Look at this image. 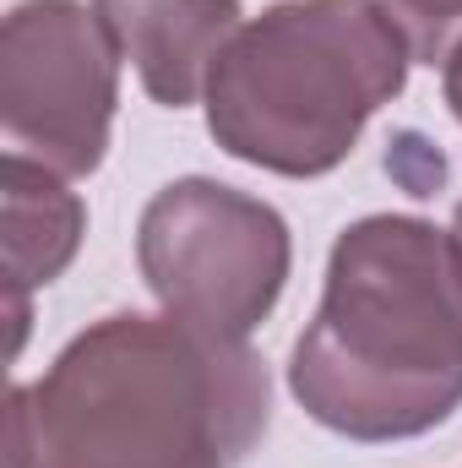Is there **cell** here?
<instances>
[{
	"label": "cell",
	"instance_id": "52a82bcc",
	"mask_svg": "<svg viewBox=\"0 0 462 468\" xmlns=\"http://www.w3.org/2000/svg\"><path fill=\"white\" fill-rule=\"evenodd\" d=\"M0 213H5V300H11V354L27 338V294L49 289L82 250L88 207L66 175L5 153L0 158Z\"/></svg>",
	"mask_w": 462,
	"mask_h": 468
},
{
	"label": "cell",
	"instance_id": "3957f363",
	"mask_svg": "<svg viewBox=\"0 0 462 468\" xmlns=\"http://www.w3.org/2000/svg\"><path fill=\"white\" fill-rule=\"evenodd\" d=\"M408 66L414 44L386 0H278L218 55L207 131L250 169L321 180L408 88Z\"/></svg>",
	"mask_w": 462,
	"mask_h": 468
},
{
	"label": "cell",
	"instance_id": "277c9868",
	"mask_svg": "<svg viewBox=\"0 0 462 468\" xmlns=\"http://www.w3.org/2000/svg\"><path fill=\"white\" fill-rule=\"evenodd\" d=\"M136 267L163 316L245 344L283 300L294 234L272 202L185 175L142 207Z\"/></svg>",
	"mask_w": 462,
	"mask_h": 468
},
{
	"label": "cell",
	"instance_id": "5b68a950",
	"mask_svg": "<svg viewBox=\"0 0 462 468\" xmlns=\"http://www.w3.org/2000/svg\"><path fill=\"white\" fill-rule=\"evenodd\" d=\"M120 104V49L82 0H16L0 22L5 147L82 180L104 164Z\"/></svg>",
	"mask_w": 462,
	"mask_h": 468
},
{
	"label": "cell",
	"instance_id": "9c48e42d",
	"mask_svg": "<svg viewBox=\"0 0 462 468\" xmlns=\"http://www.w3.org/2000/svg\"><path fill=\"white\" fill-rule=\"evenodd\" d=\"M441 93H446V110H452L457 125H462V44L441 60Z\"/></svg>",
	"mask_w": 462,
	"mask_h": 468
},
{
	"label": "cell",
	"instance_id": "6da1fadb",
	"mask_svg": "<svg viewBox=\"0 0 462 468\" xmlns=\"http://www.w3.org/2000/svg\"><path fill=\"white\" fill-rule=\"evenodd\" d=\"M267 420L272 381L250 344L115 311L11 387L5 468H239Z\"/></svg>",
	"mask_w": 462,
	"mask_h": 468
},
{
	"label": "cell",
	"instance_id": "7a4b0ae2",
	"mask_svg": "<svg viewBox=\"0 0 462 468\" xmlns=\"http://www.w3.org/2000/svg\"><path fill=\"white\" fill-rule=\"evenodd\" d=\"M294 403L348 441H414L462 409V250L414 213L332 239L321 305L289 354Z\"/></svg>",
	"mask_w": 462,
	"mask_h": 468
},
{
	"label": "cell",
	"instance_id": "8992f818",
	"mask_svg": "<svg viewBox=\"0 0 462 468\" xmlns=\"http://www.w3.org/2000/svg\"><path fill=\"white\" fill-rule=\"evenodd\" d=\"M120 60L136 66V82L163 110H191L207 93V77L229 38L245 27L239 0H93Z\"/></svg>",
	"mask_w": 462,
	"mask_h": 468
},
{
	"label": "cell",
	"instance_id": "ba28073f",
	"mask_svg": "<svg viewBox=\"0 0 462 468\" xmlns=\"http://www.w3.org/2000/svg\"><path fill=\"white\" fill-rule=\"evenodd\" d=\"M386 11L397 16L414 44V60L425 66H441L462 44V0H386Z\"/></svg>",
	"mask_w": 462,
	"mask_h": 468
},
{
	"label": "cell",
	"instance_id": "30bf717a",
	"mask_svg": "<svg viewBox=\"0 0 462 468\" xmlns=\"http://www.w3.org/2000/svg\"><path fill=\"white\" fill-rule=\"evenodd\" d=\"M452 239H457V250H462V197H457V207H452Z\"/></svg>",
	"mask_w": 462,
	"mask_h": 468
}]
</instances>
